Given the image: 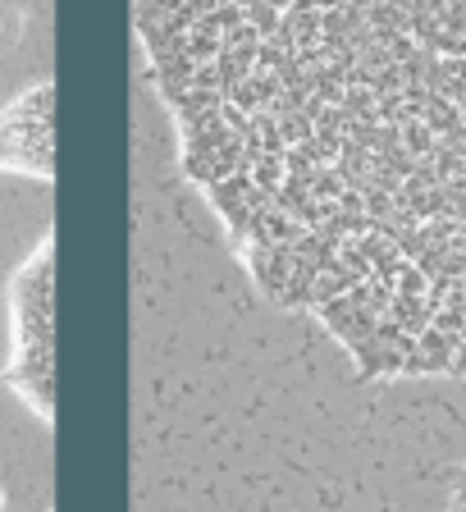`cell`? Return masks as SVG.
<instances>
[{
  "mask_svg": "<svg viewBox=\"0 0 466 512\" xmlns=\"http://www.w3.org/2000/svg\"><path fill=\"white\" fill-rule=\"evenodd\" d=\"M252 284L371 380L466 375V0H133Z\"/></svg>",
  "mask_w": 466,
  "mask_h": 512,
  "instance_id": "6da1fadb",
  "label": "cell"
},
{
  "mask_svg": "<svg viewBox=\"0 0 466 512\" xmlns=\"http://www.w3.org/2000/svg\"><path fill=\"white\" fill-rule=\"evenodd\" d=\"M5 384L42 426L55 421V243L23 256L5 288Z\"/></svg>",
  "mask_w": 466,
  "mask_h": 512,
  "instance_id": "7a4b0ae2",
  "label": "cell"
},
{
  "mask_svg": "<svg viewBox=\"0 0 466 512\" xmlns=\"http://www.w3.org/2000/svg\"><path fill=\"white\" fill-rule=\"evenodd\" d=\"M0 174L51 183L55 174V87L32 83L0 106Z\"/></svg>",
  "mask_w": 466,
  "mask_h": 512,
  "instance_id": "3957f363",
  "label": "cell"
}]
</instances>
